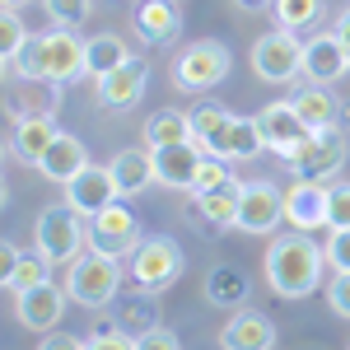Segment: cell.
Segmentation results:
<instances>
[{
  "label": "cell",
  "mask_w": 350,
  "mask_h": 350,
  "mask_svg": "<svg viewBox=\"0 0 350 350\" xmlns=\"http://www.w3.org/2000/svg\"><path fill=\"white\" fill-rule=\"evenodd\" d=\"M0 5H14V10H24V5H33V0H0Z\"/></svg>",
  "instance_id": "cell-43"
},
{
  "label": "cell",
  "mask_w": 350,
  "mask_h": 350,
  "mask_svg": "<svg viewBox=\"0 0 350 350\" xmlns=\"http://www.w3.org/2000/svg\"><path fill=\"white\" fill-rule=\"evenodd\" d=\"M219 346L224 350H271L275 346V323L257 308H234L229 323L219 327Z\"/></svg>",
  "instance_id": "cell-18"
},
{
  "label": "cell",
  "mask_w": 350,
  "mask_h": 350,
  "mask_svg": "<svg viewBox=\"0 0 350 350\" xmlns=\"http://www.w3.org/2000/svg\"><path fill=\"white\" fill-rule=\"evenodd\" d=\"M28 38H33V33H28V24L19 19V10H14V5H0V61H5V66L24 52Z\"/></svg>",
  "instance_id": "cell-29"
},
{
  "label": "cell",
  "mask_w": 350,
  "mask_h": 350,
  "mask_svg": "<svg viewBox=\"0 0 350 350\" xmlns=\"http://www.w3.org/2000/svg\"><path fill=\"white\" fill-rule=\"evenodd\" d=\"M327 308L336 318H350V271H332V280H327Z\"/></svg>",
  "instance_id": "cell-35"
},
{
  "label": "cell",
  "mask_w": 350,
  "mask_h": 350,
  "mask_svg": "<svg viewBox=\"0 0 350 350\" xmlns=\"http://www.w3.org/2000/svg\"><path fill=\"white\" fill-rule=\"evenodd\" d=\"M229 47L219 38H196L187 47H178V56L168 61V75H173V89L183 94H211L229 80Z\"/></svg>",
  "instance_id": "cell-5"
},
{
  "label": "cell",
  "mask_w": 350,
  "mask_h": 350,
  "mask_svg": "<svg viewBox=\"0 0 350 350\" xmlns=\"http://www.w3.org/2000/svg\"><path fill=\"white\" fill-rule=\"evenodd\" d=\"M42 346H52V350H80V346H89V341L66 336V332H47V336H42Z\"/></svg>",
  "instance_id": "cell-39"
},
{
  "label": "cell",
  "mask_w": 350,
  "mask_h": 350,
  "mask_svg": "<svg viewBox=\"0 0 350 350\" xmlns=\"http://www.w3.org/2000/svg\"><path fill=\"white\" fill-rule=\"evenodd\" d=\"M117 196H122V191H117V178H112L108 163H84L80 173L66 183V201H70L84 219H94L103 206H112Z\"/></svg>",
  "instance_id": "cell-13"
},
{
  "label": "cell",
  "mask_w": 350,
  "mask_h": 350,
  "mask_svg": "<svg viewBox=\"0 0 350 350\" xmlns=\"http://www.w3.org/2000/svg\"><path fill=\"white\" fill-rule=\"evenodd\" d=\"M112 178H117V191L122 196H135V191H145L154 183V150L145 145V150H117L108 159Z\"/></svg>",
  "instance_id": "cell-25"
},
{
  "label": "cell",
  "mask_w": 350,
  "mask_h": 350,
  "mask_svg": "<svg viewBox=\"0 0 350 350\" xmlns=\"http://www.w3.org/2000/svg\"><path fill=\"white\" fill-rule=\"evenodd\" d=\"M19 257H24V252H19V247H14V243H0V275H10V271H14V262H19Z\"/></svg>",
  "instance_id": "cell-40"
},
{
  "label": "cell",
  "mask_w": 350,
  "mask_h": 350,
  "mask_svg": "<svg viewBox=\"0 0 350 350\" xmlns=\"http://www.w3.org/2000/svg\"><path fill=\"white\" fill-rule=\"evenodd\" d=\"M323 267H327V252L323 243L308 239V229L275 234L267 247V285L280 299H308L323 285Z\"/></svg>",
  "instance_id": "cell-1"
},
{
  "label": "cell",
  "mask_w": 350,
  "mask_h": 350,
  "mask_svg": "<svg viewBox=\"0 0 350 350\" xmlns=\"http://www.w3.org/2000/svg\"><path fill=\"white\" fill-rule=\"evenodd\" d=\"M350 70V52L336 33H313L304 42V80L313 84H332Z\"/></svg>",
  "instance_id": "cell-17"
},
{
  "label": "cell",
  "mask_w": 350,
  "mask_h": 350,
  "mask_svg": "<svg viewBox=\"0 0 350 350\" xmlns=\"http://www.w3.org/2000/svg\"><path fill=\"white\" fill-rule=\"evenodd\" d=\"M332 33L346 42V52H350V10H341V14H336V28H332Z\"/></svg>",
  "instance_id": "cell-41"
},
{
  "label": "cell",
  "mask_w": 350,
  "mask_h": 350,
  "mask_svg": "<svg viewBox=\"0 0 350 350\" xmlns=\"http://www.w3.org/2000/svg\"><path fill=\"white\" fill-rule=\"evenodd\" d=\"M239 201H243V178H239V173H229V178L215 183V187L191 191L196 215L206 219V224H215V229H229V224L239 219Z\"/></svg>",
  "instance_id": "cell-19"
},
{
  "label": "cell",
  "mask_w": 350,
  "mask_h": 350,
  "mask_svg": "<svg viewBox=\"0 0 350 350\" xmlns=\"http://www.w3.org/2000/svg\"><path fill=\"white\" fill-rule=\"evenodd\" d=\"M187 117H191V140H201V145H206V140L229 122V108H219V103H196Z\"/></svg>",
  "instance_id": "cell-32"
},
{
  "label": "cell",
  "mask_w": 350,
  "mask_h": 350,
  "mask_svg": "<svg viewBox=\"0 0 350 350\" xmlns=\"http://www.w3.org/2000/svg\"><path fill=\"white\" fill-rule=\"evenodd\" d=\"M247 295H252V285H247V271L243 267L219 262V267L206 271V304L211 308H243Z\"/></svg>",
  "instance_id": "cell-24"
},
{
  "label": "cell",
  "mask_w": 350,
  "mask_h": 350,
  "mask_svg": "<svg viewBox=\"0 0 350 350\" xmlns=\"http://www.w3.org/2000/svg\"><path fill=\"white\" fill-rule=\"evenodd\" d=\"M10 70L24 84H70L89 75V61H84V42L70 28H47V33H33L24 42V52L10 61Z\"/></svg>",
  "instance_id": "cell-2"
},
{
  "label": "cell",
  "mask_w": 350,
  "mask_h": 350,
  "mask_svg": "<svg viewBox=\"0 0 350 350\" xmlns=\"http://www.w3.org/2000/svg\"><path fill=\"white\" fill-rule=\"evenodd\" d=\"M252 70L257 80L267 84H290L304 75V42H299L290 28H275V33H262L252 42Z\"/></svg>",
  "instance_id": "cell-7"
},
{
  "label": "cell",
  "mask_w": 350,
  "mask_h": 350,
  "mask_svg": "<svg viewBox=\"0 0 350 350\" xmlns=\"http://www.w3.org/2000/svg\"><path fill=\"white\" fill-rule=\"evenodd\" d=\"M206 159V145L201 140H178V145H159L154 150V183L159 187H196V168Z\"/></svg>",
  "instance_id": "cell-16"
},
{
  "label": "cell",
  "mask_w": 350,
  "mask_h": 350,
  "mask_svg": "<svg viewBox=\"0 0 350 350\" xmlns=\"http://www.w3.org/2000/svg\"><path fill=\"white\" fill-rule=\"evenodd\" d=\"M178 140H191V117L178 108H159L150 122H145V145L159 150V145H178Z\"/></svg>",
  "instance_id": "cell-28"
},
{
  "label": "cell",
  "mask_w": 350,
  "mask_h": 350,
  "mask_svg": "<svg viewBox=\"0 0 350 350\" xmlns=\"http://www.w3.org/2000/svg\"><path fill=\"white\" fill-rule=\"evenodd\" d=\"M280 219H285V191L275 187L271 178L243 183V201H239L234 229H243V234H271Z\"/></svg>",
  "instance_id": "cell-10"
},
{
  "label": "cell",
  "mask_w": 350,
  "mask_h": 350,
  "mask_svg": "<svg viewBox=\"0 0 350 350\" xmlns=\"http://www.w3.org/2000/svg\"><path fill=\"white\" fill-rule=\"evenodd\" d=\"M126 42L117 38V33H94V38H84V61H89V75L98 80V75H108L117 70L122 61H126Z\"/></svg>",
  "instance_id": "cell-27"
},
{
  "label": "cell",
  "mask_w": 350,
  "mask_h": 350,
  "mask_svg": "<svg viewBox=\"0 0 350 350\" xmlns=\"http://www.w3.org/2000/svg\"><path fill=\"white\" fill-rule=\"evenodd\" d=\"M84 163H89V154H84V145H80V135H70V131H56V140L47 145V154L38 159V173L47 178V183H70L75 173H80Z\"/></svg>",
  "instance_id": "cell-23"
},
{
  "label": "cell",
  "mask_w": 350,
  "mask_h": 350,
  "mask_svg": "<svg viewBox=\"0 0 350 350\" xmlns=\"http://www.w3.org/2000/svg\"><path fill=\"white\" fill-rule=\"evenodd\" d=\"M66 304H70V295H66V285H52V280H38V285H28V290H19L14 295V318L28 327V332H56V323L66 318Z\"/></svg>",
  "instance_id": "cell-11"
},
{
  "label": "cell",
  "mask_w": 350,
  "mask_h": 350,
  "mask_svg": "<svg viewBox=\"0 0 350 350\" xmlns=\"http://www.w3.org/2000/svg\"><path fill=\"white\" fill-rule=\"evenodd\" d=\"M295 108H299V117L308 122V131H323V126H336V98L327 94V84H304L295 94Z\"/></svg>",
  "instance_id": "cell-26"
},
{
  "label": "cell",
  "mask_w": 350,
  "mask_h": 350,
  "mask_svg": "<svg viewBox=\"0 0 350 350\" xmlns=\"http://www.w3.org/2000/svg\"><path fill=\"white\" fill-rule=\"evenodd\" d=\"M140 239H145V234H140V219H135V211H126L122 201L103 206L98 215L89 219V247H94V252H108L117 262L135 257Z\"/></svg>",
  "instance_id": "cell-8"
},
{
  "label": "cell",
  "mask_w": 350,
  "mask_h": 350,
  "mask_svg": "<svg viewBox=\"0 0 350 350\" xmlns=\"http://www.w3.org/2000/svg\"><path fill=\"white\" fill-rule=\"evenodd\" d=\"M327 229H350V183L327 187Z\"/></svg>",
  "instance_id": "cell-34"
},
{
  "label": "cell",
  "mask_w": 350,
  "mask_h": 350,
  "mask_svg": "<svg viewBox=\"0 0 350 350\" xmlns=\"http://www.w3.org/2000/svg\"><path fill=\"white\" fill-rule=\"evenodd\" d=\"M323 252H327V267L332 271H350V229H332Z\"/></svg>",
  "instance_id": "cell-37"
},
{
  "label": "cell",
  "mask_w": 350,
  "mask_h": 350,
  "mask_svg": "<svg viewBox=\"0 0 350 350\" xmlns=\"http://www.w3.org/2000/svg\"><path fill=\"white\" fill-rule=\"evenodd\" d=\"M135 346H140V350H178V346H183V336H178L173 327H163V323H150L140 336H135Z\"/></svg>",
  "instance_id": "cell-36"
},
{
  "label": "cell",
  "mask_w": 350,
  "mask_h": 350,
  "mask_svg": "<svg viewBox=\"0 0 350 350\" xmlns=\"http://www.w3.org/2000/svg\"><path fill=\"white\" fill-rule=\"evenodd\" d=\"M183 243L168 239V234H150V239H140V247H135L131 257V275L135 285L145 290V295H159V290H168L178 275H183Z\"/></svg>",
  "instance_id": "cell-6"
},
{
  "label": "cell",
  "mask_w": 350,
  "mask_h": 350,
  "mask_svg": "<svg viewBox=\"0 0 350 350\" xmlns=\"http://www.w3.org/2000/svg\"><path fill=\"white\" fill-rule=\"evenodd\" d=\"M323 19V0H275V24L299 33V28H313Z\"/></svg>",
  "instance_id": "cell-31"
},
{
  "label": "cell",
  "mask_w": 350,
  "mask_h": 350,
  "mask_svg": "<svg viewBox=\"0 0 350 350\" xmlns=\"http://www.w3.org/2000/svg\"><path fill=\"white\" fill-rule=\"evenodd\" d=\"M145 80H150V66L140 61V56H126L117 70H108V75H98V108L108 112H126L135 108V98L145 94Z\"/></svg>",
  "instance_id": "cell-15"
},
{
  "label": "cell",
  "mask_w": 350,
  "mask_h": 350,
  "mask_svg": "<svg viewBox=\"0 0 350 350\" xmlns=\"http://www.w3.org/2000/svg\"><path fill=\"white\" fill-rule=\"evenodd\" d=\"M84 341H89V346H117V350H126V346H135V336H126V332H122V323L112 327L108 318H103V323L94 327V332H89V336H84Z\"/></svg>",
  "instance_id": "cell-38"
},
{
  "label": "cell",
  "mask_w": 350,
  "mask_h": 350,
  "mask_svg": "<svg viewBox=\"0 0 350 350\" xmlns=\"http://www.w3.org/2000/svg\"><path fill=\"white\" fill-rule=\"evenodd\" d=\"M42 10H47V19H52L56 28H75L89 19V0H42Z\"/></svg>",
  "instance_id": "cell-33"
},
{
  "label": "cell",
  "mask_w": 350,
  "mask_h": 350,
  "mask_svg": "<svg viewBox=\"0 0 350 350\" xmlns=\"http://www.w3.org/2000/svg\"><path fill=\"white\" fill-rule=\"evenodd\" d=\"M66 295L70 304H80V308H108L112 299L122 295V262L108 257V252H94V247H84L75 262H66Z\"/></svg>",
  "instance_id": "cell-4"
},
{
  "label": "cell",
  "mask_w": 350,
  "mask_h": 350,
  "mask_svg": "<svg viewBox=\"0 0 350 350\" xmlns=\"http://www.w3.org/2000/svg\"><path fill=\"white\" fill-rule=\"evenodd\" d=\"M257 126H262V140H267V150H275L280 159H290L299 145L308 140V122L299 117L295 98H285V103H267V108L257 112Z\"/></svg>",
  "instance_id": "cell-12"
},
{
  "label": "cell",
  "mask_w": 350,
  "mask_h": 350,
  "mask_svg": "<svg viewBox=\"0 0 350 350\" xmlns=\"http://www.w3.org/2000/svg\"><path fill=\"white\" fill-rule=\"evenodd\" d=\"M47 267H52V262H47V257L33 247V252H24V257L14 262V271H10V275H0V285H5L10 295H19V290H28V285L47 280Z\"/></svg>",
  "instance_id": "cell-30"
},
{
  "label": "cell",
  "mask_w": 350,
  "mask_h": 350,
  "mask_svg": "<svg viewBox=\"0 0 350 350\" xmlns=\"http://www.w3.org/2000/svg\"><path fill=\"white\" fill-rule=\"evenodd\" d=\"M56 131H61L56 117H19L14 131H10V159L38 168V159L47 154V145L56 140Z\"/></svg>",
  "instance_id": "cell-22"
},
{
  "label": "cell",
  "mask_w": 350,
  "mask_h": 350,
  "mask_svg": "<svg viewBox=\"0 0 350 350\" xmlns=\"http://www.w3.org/2000/svg\"><path fill=\"white\" fill-rule=\"evenodd\" d=\"M346 163V131L341 126H323V131H308V140L290 154V168L299 178H313V183H327L336 178Z\"/></svg>",
  "instance_id": "cell-9"
},
{
  "label": "cell",
  "mask_w": 350,
  "mask_h": 350,
  "mask_svg": "<svg viewBox=\"0 0 350 350\" xmlns=\"http://www.w3.org/2000/svg\"><path fill=\"white\" fill-rule=\"evenodd\" d=\"M262 150H267V140H262L257 117H239V112H229V122L206 140V154H219L229 163H247V159H257Z\"/></svg>",
  "instance_id": "cell-14"
},
{
  "label": "cell",
  "mask_w": 350,
  "mask_h": 350,
  "mask_svg": "<svg viewBox=\"0 0 350 350\" xmlns=\"http://www.w3.org/2000/svg\"><path fill=\"white\" fill-rule=\"evenodd\" d=\"M285 219L295 224V229H323L327 224V187L323 183H313V178H299L295 187L285 191Z\"/></svg>",
  "instance_id": "cell-21"
},
{
  "label": "cell",
  "mask_w": 350,
  "mask_h": 350,
  "mask_svg": "<svg viewBox=\"0 0 350 350\" xmlns=\"http://www.w3.org/2000/svg\"><path fill=\"white\" fill-rule=\"evenodd\" d=\"M33 247L52 267H66V262H75L89 247V219L70 201H52V206H42V215L33 219Z\"/></svg>",
  "instance_id": "cell-3"
},
{
  "label": "cell",
  "mask_w": 350,
  "mask_h": 350,
  "mask_svg": "<svg viewBox=\"0 0 350 350\" xmlns=\"http://www.w3.org/2000/svg\"><path fill=\"white\" fill-rule=\"evenodd\" d=\"M178 33H183L178 0H140V10H135V38L140 42L168 47V42H178Z\"/></svg>",
  "instance_id": "cell-20"
},
{
  "label": "cell",
  "mask_w": 350,
  "mask_h": 350,
  "mask_svg": "<svg viewBox=\"0 0 350 350\" xmlns=\"http://www.w3.org/2000/svg\"><path fill=\"white\" fill-rule=\"evenodd\" d=\"M239 10H267V5H275V0H234Z\"/></svg>",
  "instance_id": "cell-42"
}]
</instances>
